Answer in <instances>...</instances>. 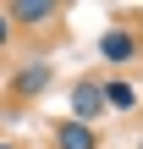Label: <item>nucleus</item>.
Here are the masks:
<instances>
[{
    "label": "nucleus",
    "mask_w": 143,
    "mask_h": 149,
    "mask_svg": "<svg viewBox=\"0 0 143 149\" xmlns=\"http://www.w3.org/2000/svg\"><path fill=\"white\" fill-rule=\"evenodd\" d=\"M99 116H110V105H105V83H99V77H77V83H72V122L94 127Z\"/></svg>",
    "instance_id": "f257e3e1"
},
{
    "label": "nucleus",
    "mask_w": 143,
    "mask_h": 149,
    "mask_svg": "<svg viewBox=\"0 0 143 149\" xmlns=\"http://www.w3.org/2000/svg\"><path fill=\"white\" fill-rule=\"evenodd\" d=\"M6 11H11V28H50V22L61 17L55 0H11Z\"/></svg>",
    "instance_id": "f03ea898"
},
{
    "label": "nucleus",
    "mask_w": 143,
    "mask_h": 149,
    "mask_svg": "<svg viewBox=\"0 0 143 149\" xmlns=\"http://www.w3.org/2000/svg\"><path fill=\"white\" fill-rule=\"evenodd\" d=\"M99 55H105L110 66H127V61L138 55V33H132V28H121V22H116V28H105V33H99Z\"/></svg>",
    "instance_id": "7ed1b4c3"
},
{
    "label": "nucleus",
    "mask_w": 143,
    "mask_h": 149,
    "mask_svg": "<svg viewBox=\"0 0 143 149\" xmlns=\"http://www.w3.org/2000/svg\"><path fill=\"white\" fill-rule=\"evenodd\" d=\"M44 88H50V61H28V66H17V77H11V94L33 100V94H44Z\"/></svg>",
    "instance_id": "20e7f679"
},
{
    "label": "nucleus",
    "mask_w": 143,
    "mask_h": 149,
    "mask_svg": "<svg viewBox=\"0 0 143 149\" xmlns=\"http://www.w3.org/2000/svg\"><path fill=\"white\" fill-rule=\"evenodd\" d=\"M55 149H99V133H94V127H83V122H72V116H66V122H61V127H55Z\"/></svg>",
    "instance_id": "39448f33"
},
{
    "label": "nucleus",
    "mask_w": 143,
    "mask_h": 149,
    "mask_svg": "<svg viewBox=\"0 0 143 149\" xmlns=\"http://www.w3.org/2000/svg\"><path fill=\"white\" fill-rule=\"evenodd\" d=\"M105 105H110V111H132V105H138V88L121 83V77H105Z\"/></svg>",
    "instance_id": "423d86ee"
},
{
    "label": "nucleus",
    "mask_w": 143,
    "mask_h": 149,
    "mask_svg": "<svg viewBox=\"0 0 143 149\" xmlns=\"http://www.w3.org/2000/svg\"><path fill=\"white\" fill-rule=\"evenodd\" d=\"M11 33H17V28H11V11H6V6H0V50H6V44H11Z\"/></svg>",
    "instance_id": "0eeeda50"
},
{
    "label": "nucleus",
    "mask_w": 143,
    "mask_h": 149,
    "mask_svg": "<svg viewBox=\"0 0 143 149\" xmlns=\"http://www.w3.org/2000/svg\"><path fill=\"white\" fill-rule=\"evenodd\" d=\"M0 149H17V144H0Z\"/></svg>",
    "instance_id": "6e6552de"
}]
</instances>
